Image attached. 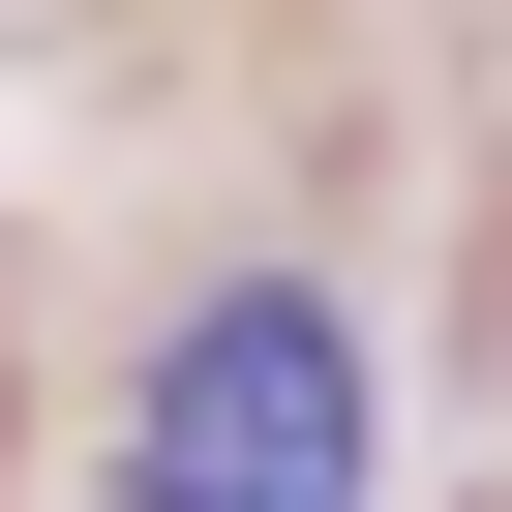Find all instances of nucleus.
<instances>
[{"mask_svg":"<svg viewBox=\"0 0 512 512\" xmlns=\"http://www.w3.org/2000/svg\"><path fill=\"white\" fill-rule=\"evenodd\" d=\"M392 482V392H362V332L332 302H181L151 332V392H121V512H362Z\"/></svg>","mask_w":512,"mask_h":512,"instance_id":"f257e3e1","label":"nucleus"}]
</instances>
